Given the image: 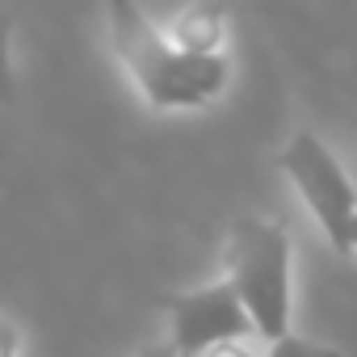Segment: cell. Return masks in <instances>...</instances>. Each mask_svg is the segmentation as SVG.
Returning a JSON list of instances; mask_svg holds the SVG:
<instances>
[{"label": "cell", "instance_id": "obj_1", "mask_svg": "<svg viewBox=\"0 0 357 357\" xmlns=\"http://www.w3.org/2000/svg\"><path fill=\"white\" fill-rule=\"evenodd\" d=\"M109 22V43L114 55L122 59L126 76L143 93L147 105L155 109H198L211 97L223 93L227 84V59L223 55H185L164 30L151 26V17L130 5V0H114L105 9Z\"/></svg>", "mask_w": 357, "mask_h": 357}, {"label": "cell", "instance_id": "obj_2", "mask_svg": "<svg viewBox=\"0 0 357 357\" xmlns=\"http://www.w3.org/2000/svg\"><path fill=\"white\" fill-rule=\"evenodd\" d=\"M227 286L240 294L265 344L290 336V231L261 215H240L227 231Z\"/></svg>", "mask_w": 357, "mask_h": 357}, {"label": "cell", "instance_id": "obj_3", "mask_svg": "<svg viewBox=\"0 0 357 357\" xmlns=\"http://www.w3.org/2000/svg\"><path fill=\"white\" fill-rule=\"evenodd\" d=\"M282 168L294 181L298 198L307 202L311 219L324 227V236L332 240L336 252H353V219H357V190L344 176L340 160L332 155V147L311 135L298 130L286 147H282Z\"/></svg>", "mask_w": 357, "mask_h": 357}, {"label": "cell", "instance_id": "obj_4", "mask_svg": "<svg viewBox=\"0 0 357 357\" xmlns=\"http://www.w3.org/2000/svg\"><path fill=\"white\" fill-rule=\"evenodd\" d=\"M168 324H172L168 344L176 349V357H202L227 340L257 336V328H252L240 294L227 286V278L168 298Z\"/></svg>", "mask_w": 357, "mask_h": 357}, {"label": "cell", "instance_id": "obj_5", "mask_svg": "<svg viewBox=\"0 0 357 357\" xmlns=\"http://www.w3.org/2000/svg\"><path fill=\"white\" fill-rule=\"evenodd\" d=\"M223 26H227V17H223L219 5H194V9H185L181 17H176L172 43L185 55L211 59V55H223Z\"/></svg>", "mask_w": 357, "mask_h": 357}, {"label": "cell", "instance_id": "obj_6", "mask_svg": "<svg viewBox=\"0 0 357 357\" xmlns=\"http://www.w3.org/2000/svg\"><path fill=\"white\" fill-rule=\"evenodd\" d=\"M265 357H340V349L324 344V340H311V336H282L265 349Z\"/></svg>", "mask_w": 357, "mask_h": 357}, {"label": "cell", "instance_id": "obj_7", "mask_svg": "<svg viewBox=\"0 0 357 357\" xmlns=\"http://www.w3.org/2000/svg\"><path fill=\"white\" fill-rule=\"evenodd\" d=\"M9 43H13V17L0 9V105H9L17 84H13V59H9Z\"/></svg>", "mask_w": 357, "mask_h": 357}, {"label": "cell", "instance_id": "obj_8", "mask_svg": "<svg viewBox=\"0 0 357 357\" xmlns=\"http://www.w3.org/2000/svg\"><path fill=\"white\" fill-rule=\"evenodd\" d=\"M17 353H22V332H17V324L0 319V357H17Z\"/></svg>", "mask_w": 357, "mask_h": 357}, {"label": "cell", "instance_id": "obj_9", "mask_svg": "<svg viewBox=\"0 0 357 357\" xmlns=\"http://www.w3.org/2000/svg\"><path fill=\"white\" fill-rule=\"evenodd\" d=\"M202 357H257V349H248V340H227V344H219Z\"/></svg>", "mask_w": 357, "mask_h": 357}, {"label": "cell", "instance_id": "obj_10", "mask_svg": "<svg viewBox=\"0 0 357 357\" xmlns=\"http://www.w3.org/2000/svg\"><path fill=\"white\" fill-rule=\"evenodd\" d=\"M139 357H176V349H172L168 340H160V344H147V349H139Z\"/></svg>", "mask_w": 357, "mask_h": 357}, {"label": "cell", "instance_id": "obj_11", "mask_svg": "<svg viewBox=\"0 0 357 357\" xmlns=\"http://www.w3.org/2000/svg\"><path fill=\"white\" fill-rule=\"evenodd\" d=\"M353 252H357V219H353Z\"/></svg>", "mask_w": 357, "mask_h": 357}]
</instances>
